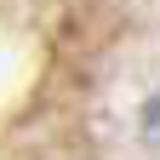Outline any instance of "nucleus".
I'll list each match as a JSON object with an SVG mask.
<instances>
[{
  "instance_id": "1",
  "label": "nucleus",
  "mask_w": 160,
  "mask_h": 160,
  "mask_svg": "<svg viewBox=\"0 0 160 160\" xmlns=\"http://www.w3.org/2000/svg\"><path fill=\"white\" fill-rule=\"evenodd\" d=\"M137 126H143V143L160 154V92H154L149 103H143V120H137Z\"/></svg>"
}]
</instances>
